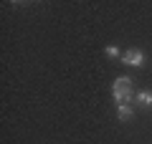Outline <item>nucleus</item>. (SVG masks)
<instances>
[{
  "label": "nucleus",
  "instance_id": "nucleus-1",
  "mask_svg": "<svg viewBox=\"0 0 152 144\" xmlns=\"http://www.w3.org/2000/svg\"><path fill=\"white\" fill-rule=\"evenodd\" d=\"M112 96L117 104H127L132 99V81L127 76H119V79L112 84Z\"/></svg>",
  "mask_w": 152,
  "mask_h": 144
},
{
  "label": "nucleus",
  "instance_id": "nucleus-2",
  "mask_svg": "<svg viewBox=\"0 0 152 144\" xmlns=\"http://www.w3.org/2000/svg\"><path fill=\"white\" fill-rule=\"evenodd\" d=\"M122 61H124L127 66H142L145 63V53H142L140 48H129V51L122 53Z\"/></svg>",
  "mask_w": 152,
  "mask_h": 144
},
{
  "label": "nucleus",
  "instance_id": "nucleus-3",
  "mask_svg": "<svg viewBox=\"0 0 152 144\" xmlns=\"http://www.w3.org/2000/svg\"><path fill=\"white\" fill-rule=\"evenodd\" d=\"M134 99H137V104H142V106H150L152 104V94L150 91H140V94H134Z\"/></svg>",
  "mask_w": 152,
  "mask_h": 144
},
{
  "label": "nucleus",
  "instance_id": "nucleus-4",
  "mask_svg": "<svg viewBox=\"0 0 152 144\" xmlns=\"http://www.w3.org/2000/svg\"><path fill=\"white\" fill-rule=\"evenodd\" d=\"M119 119L122 121H129L132 119V109L127 106V104H119Z\"/></svg>",
  "mask_w": 152,
  "mask_h": 144
},
{
  "label": "nucleus",
  "instance_id": "nucleus-5",
  "mask_svg": "<svg viewBox=\"0 0 152 144\" xmlns=\"http://www.w3.org/2000/svg\"><path fill=\"white\" fill-rule=\"evenodd\" d=\"M104 53H107V58H119V48H117V46H107V51H104Z\"/></svg>",
  "mask_w": 152,
  "mask_h": 144
}]
</instances>
